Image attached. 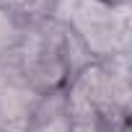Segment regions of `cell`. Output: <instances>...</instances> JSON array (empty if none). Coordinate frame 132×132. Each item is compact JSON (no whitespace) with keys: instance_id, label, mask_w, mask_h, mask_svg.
I'll return each mask as SVG.
<instances>
[{"instance_id":"1","label":"cell","mask_w":132,"mask_h":132,"mask_svg":"<svg viewBox=\"0 0 132 132\" xmlns=\"http://www.w3.org/2000/svg\"><path fill=\"white\" fill-rule=\"evenodd\" d=\"M75 54L91 60L73 36V31L65 26V21H60L57 16H47L26 26L23 39L13 52V60L21 75L34 86V91L47 96L62 91L70 75L86 65L78 62Z\"/></svg>"},{"instance_id":"2","label":"cell","mask_w":132,"mask_h":132,"mask_svg":"<svg viewBox=\"0 0 132 132\" xmlns=\"http://www.w3.org/2000/svg\"><path fill=\"white\" fill-rule=\"evenodd\" d=\"M129 8H111L98 0H73L70 16L65 21L86 49V54L96 62L111 60L119 54H129Z\"/></svg>"},{"instance_id":"3","label":"cell","mask_w":132,"mask_h":132,"mask_svg":"<svg viewBox=\"0 0 132 132\" xmlns=\"http://www.w3.org/2000/svg\"><path fill=\"white\" fill-rule=\"evenodd\" d=\"M42 98L21 75L13 54L0 60V132H23Z\"/></svg>"},{"instance_id":"4","label":"cell","mask_w":132,"mask_h":132,"mask_svg":"<svg viewBox=\"0 0 132 132\" xmlns=\"http://www.w3.org/2000/svg\"><path fill=\"white\" fill-rule=\"evenodd\" d=\"M23 132H70V117L65 111L62 91L47 93L39 101V106Z\"/></svg>"},{"instance_id":"5","label":"cell","mask_w":132,"mask_h":132,"mask_svg":"<svg viewBox=\"0 0 132 132\" xmlns=\"http://www.w3.org/2000/svg\"><path fill=\"white\" fill-rule=\"evenodd\" d=\"M23 31H26V23L16 13H11L5 5H0V60L18 49Z\"/></svg>"},{"instance_id":"6","label":"cell","mask_w":132,"mask_h":132,"mask_svg":"<svg viewBox=\"0 0 132 132\" xmlns=\"http://www.w3.org/2000/svg\"><path fill=\"white\" fill-rule=\"evenodd\" d=\"M0 5H5L11 13H16L26 26L31 21L52 16V0H0Z\"/></svg>"},{"instance_id":"7","label":"cell","mask_w":132,"mask_h":132,"mask_svg":"<svg viewBox=\"0 0 132 132\" xmlns=\"http://www.w3.org/2000/svg\"><path fill=\"white\" fill-rule=\"evenodd\" d=\"M70 132H109V127L96 119H70Z\"/></svg>"},{"instance_id":"8","label":"cell","mask_w":132,"mask_h":132,"mask_svg":"<svg viewBox=\"0 0 132 132\" xmlns=\"http://www.w3.org/2000/svg\"><path fill=\"white\" fill-rule=\"evenodd\" d=\"M98 3L111 5V8H129V3H132V0H98Z\"/></svg>"}]
</instances>
